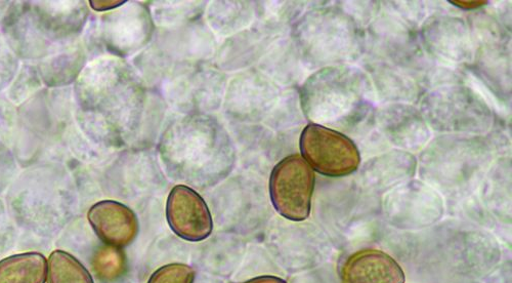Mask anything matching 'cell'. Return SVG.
<instances>
[{"label": "cell", "instance_id": "obj_1", "mask_svg": "<svg viewBox=\"0 0 512 283\" xmlns=\"http://www.w3.org/2000/svg\"><path fill=\"white\" fill-rule=\"evenodd\" d=\"M316 177L298 154L285 157L270 178V195L276 211L284 218L301 222L309 218Z\"/></svg>", "mask_w": 512, "mask_h": 283}, {"label": "cell", "instance_id": "obj_2", "mask_svg": "<svg viewBox=\"0 0 512 283\" xmlns=\"http://www.w3.org/2000/svg\"><path fill=\"white\" fill-rule=\"evenodd\" d=\"M300 146L308 165L326 177L352 175L361 164V154L353 140L321 125L307 126Z\"/></svg>", "mask_w": 512, "mask_h": 283}, {"label": "cell", "instance_id": "obj_3", "mask_svg": "<svg viewBox=\"0 0 512 283\" xmlns=\"http://www.w3.org/2000/svg\"><path fill=\"white\" fill-rule=\"evenodd\" d=\"M166 218L170 228L187 241H202L213 229L206 202L195 190L184 185H178L170 191Z\"/></svg>", "mask_w": 512, "mask_h": 283}, {"label": "cell", "instance_id": "obj_4", "mask_svg": "<svg viewBox=\"0 0 512 283\" xmlns=\"http://www.w3.org/2000/svg\"><path fill=\"white\" fill-rule=\"evenodd\" d=\"M88 219L105 245L117 249L133 244L139 233V220L130 208L114 200L97 202Z\"/></svg>", "mask_w": 512, "mask_h": 283}, {"label": "cell", "instance_id": "obj_5", "mask_svg": "<svg viewBox=\"0 0 512 283\" xmlns=\"http://www.w3.org/2000/svg\"><path fill=\"white\" fill-rule=\"evenodd\" d=\"M344 283H405L400 265L388 254L364 250L350 256L340 268Z\"/></svg>", "mask_w": 512, "mask_h": 283}, {"label": "cell", "instance_id": "obj_6", "mask_svg": "<svg viewBox=\"0 0 512 283\" xmlns=\"http://www.w3.org/2000/svg\"><path fill=\"white\" fill-rule=\"evenodd\" d=\"M48 262L39 253H25L0 261V283H46Z\"/></svg>", "mask_w": 512, "mask_h": 283}, {"label": "cell", "instance_id": "obj_7", "mask_svg": "<svg viewBox=\"0 0 512 283\" xmlns=\"http://www.w3.org/2000/svg\"><path fill=\"white\" fill-rule=\"evenodd\" d=\"M48 283H94L87 268L74 256L64 251H55L48 261Z\"/></svg>", "mask_w": 512, "mask_h": 283}, {"label": "cell", "instance_id": "obj_8", "mask_svg": "<svg viewBox=\"0 0 512 283\" xmlns=\"http://www.w3.org/2000/svg\"><path fill=\"white\" fill-rule=\"evenodd\" d=\"M93 269L103 282H114L123 276L126 270L125 256L120 249L102 247L94 255Z\"/></svg>", "mask_w": 512, "mask_h": 283}, {"label": "cell", "instance_id": "obj_9", "mask_svg": "<svg viewBox=\"0 0 512 283\" xmlns=\"http://www.w3.org/2000/svg\"><path fill=\"white\" fill-rule=\"evenodd\" d=\"M195 270L186 264H169L158 269L148 283H194Z\"/></svg>", "mask_w": 512, "mask_h": 283}, {"label": "cell", "instance_id": "obj_10", "mask_svg": "<svg viewBox=\"0 0 512 283\" xmlns=\"http://www.w3.org/2000/svg\"><path fill=\"white\" fill-rule=\"evenodd\" d=\"M124 4L125 2H91L92 8L96 11L111 10Z\"/></svg>", "mask_w": 512, "mask_h": 283}, {"label": "cell", "instance_id": "obj_11", "mask_svg": "<svg viewBox=\"0 0 512 283\" xmlns=\"http://www.w3.org/2000/svg\"><path fill=\"white\" fill-rule=\"evenodd\" d=\"M243 283H287L285 280L275 276H260Z\"/></svg>", "mask_w": 512, "mask_h": 283}, {"label": "cell", "instance_id": "obj_12", "mask_svg": "<svg viewBox=\"0 0 512 283\" xmlns=\"http://www.w3.org/2000/svg\"><path fill=\"white\" fill-rule=\"evenodd\" d=\"M453 5H457V7L463 8V9H476L479 7H482L485 5V2H451Z\"/></svg>", "mask_w": 512, "mask_h": 283}]
</instances>
